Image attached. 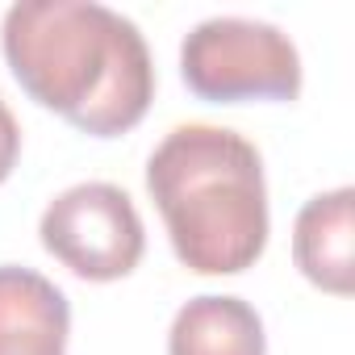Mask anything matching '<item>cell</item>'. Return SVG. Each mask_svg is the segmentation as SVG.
Listing matches in <instances>:
<instances>
[{
  "label": "cell",
  "mask_w": 355,
  "mask_h": 355,
  "mask_svg": "<svg viewBox=\"0 0 355 355\" xmlns=\"http://www.w3.org/2000/svg\"><path fill=\"white\" fill-rule=\"evenodd\" d=\"M5 59L17 84L84 134L134 130L155 96L138 26L96 0H21L5 13Z\"/></svg>",
  "instance_id": "1"
},
{
  "label": "cell",
  "mask_w": 355,
  "mask_h": 355,
  "mask_svg": "<svg viewBox=\"0 0 355 355\" xmlns=\"http://www.w3.org/2000/svg\"><path fill=\"white\" fill-rule=\"evenodd\" d=\"M42 247L84 280H121L138 268L146 230L125 189L92 180L59 193L42 214Z\"/></svg>",
  "instance_id": "4"
},
{
  "label": "cell",
  "mask_w": 355,
  "mask_h": 355,
  "mask_svg": "<svg viewBox=\"0 0 355 355\" xmlns=\"http://www.w3.org/2000/svg\"><path fill=\"white\" fill-rule=\"evenodd\" d=\"M167 355H263V322L243 297H193L167 330Z\"/></svg>",
  "instance_id": "7"
},
{
  "label": "cell",
  "mask_w": 355,
  "mask_h": 355,
  "mask_svg": "<svg viewBox=\"0 0 355 355\" xmlns=\"http://www.w3.org/2000/svg\"><path fill=\"white\" fill-rule=\"evenodd\" d=\"M146 193L189 272L239 276L268 247L263 159L226 125H175L146 163Z\"/></svg>",
  "instance_id": "2"
},
{
  "label": "cell",
  "mask_w": 355,
  "mask_h": 355,
  "mask_svg": "<svg viewBox=\"0 0 355 355\" xmlns=\"http://www.w3.org/2000/svg\"><path fill=\"white\" fill-rule=\"evenodd\" d=\"M351 189L322 193L305 201L293 226V259L301 276L334 297H347L355 284V263H351Z\"/></svg>",
  "instance_id": "6"
},
{
  "label": "cell",
  "mask_w": 355,
  "mask_h": 355,
  "mask_svg": "<svg viewBox=\"0 0 355 355\" xmlns=\"http://www.w3.org/2000/svg\"><path fill=\"white\" fill-rule=\"evenodd\" d=\"M67 297L30 268H0V355H63Z\"/></svg>",
  "instance_id": "5"
},
{
  "label": "cell",
  "mask_w": 355,
  "mask_h": 355,
  "mask_svg": "<svg viewBox=\"0 0 355 355\" xmlns=\"http://www.w3.org/2000/svg\"><path fill=\"white\" fill-rule=\"evenodd\" d=\"M17 155H21V130H17V117L9 113L5 96H0V184L9 180Z\"/></svg>",
  "instance_id": "8"
},
{
  "label": "cell",
  "mask_w": 355,
  "mask_h": 355,
  "mask_svg": "<svg viewBox=\"0 0 355 355\" xmlns=\"http://www.w3.org/2000/svg\"><path fill=\"white\" fill-rule=\"evenodd\" d=\"M189 92L214 105L234 101H297L301 55L293 38L255 17H209L180 46Z\"/></svg>",
  "instance_id": "3"
}]
</instances>
